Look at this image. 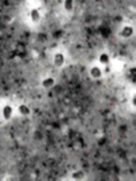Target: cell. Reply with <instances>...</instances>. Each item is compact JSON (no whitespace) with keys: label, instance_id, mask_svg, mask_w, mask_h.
<instances>
[{"label":"cell","instance_id":"cell-1","mask_svg":"<svg viewBox=\"0 0 136 181\" xmlns=\"http://www.w3.org/2000/svg\"><path fill=\"white\" fill-rule=\"evenodd\" d=\"M53 62H54V65H56V67H62L63 63H64V56L61 52L56 53V55H54Z\"/></svg>","mask_w":136,"mask_h":181},{"label":"cell","instance_id":"cell-2","mask_svg":"<svg viewBox=\"0 0 136 181\" xmlns=\"http://www.w3.org/2000/svg\"><path fill=\"white\" fill-rule=\"evenodd\" d=\"M11 115H12V107L8 104V106H5L3 108V117H4L5 120H9L11 118Z\"/></svg>","mask_w":136,"mask_h":181},{"label":"cell","instance_id":"cell-3","mask_svg":"<svg viewBox=\"0 0 136 181\" xmlns=\"http://www.w3.org/2000/svg\"><path fill=\"white\" fill-rule=\"evenodd\" d=\"M17 109H19V113L21 114V115H24V117H27V115H30V113H31L30 108L27 107L26 104H20Z\"/></svg>","mask_w":136,"mask_h":181},{"label":"cell","instance_id":"cell-4","mask_svg":"<svg viewBox=\"0 0 136 181\" xmlns=\"http://www.w3.org/2000/svg\"><path fill=\"white\" fill-rule=\"evenodd\" d=\"M53 85H54V80L52 78V77H48V78H45L43 81H42V87L43 88H51V87H53Z\"/></svg>","mask_w":136,"mask_h":181},{"label":"cell","instance_id":"cell-5","mask_svg":"<svg viewBox=\"0 0 136 181\" xmlns=\"http://www.w3.org/2000/svg\"><path fill=\"white\" fill-rule=\"evenodd\" d=\"M89 72H90V76L93 78H99L101 76V69L99 67H92Z\"/></svg>","mask_w":136,"mask_h":181},{"label":"cell","instance_id":"cell-6","mask_svg":"<svg viewBox=\"0 0 136 181\" xmlns=\"http://www.w3.org/2000/svg\"><path fill=\"white\" fill-rule=\"evenodd\" d=\"M30 18H31V20H33L35 23H37V21H40V12H38V10H36V9H33V10H31L30 11Z\"/></svg>","mask_w":136,"mask_h":181},{"label":"cell","instance_id":"cell-7","mask_svg":"<svg viewBox=\"0 0 136 181\" xmlns=\"http://www.w3.org/2000/svg\"><path fill=\"white\" fill-rule=\"evenodd\" d=\"M84 171H82V170H78L76 172H73L72 174V179L73 180H83L84 179Z\"/></svg>","mask_w":136,"mask_h":181},{"label":"cell","instance_id":"cell-8","mask_svg":"<svg viewBox=\"0 0 136 181\" xmlns=\"http://www.w3.org/2000/svg\"><path fill=\"white\" fill-rule=\"evenodd\" d=\"M132 34V29L130 26H126V27H124V30H122V32H121V35L124 37H129L130 36V35Z\"/></svg>","mask_w":136,"mask_h":181},{"label":"cell","instance_id":"cell-9","mask_svg":"<svg viewBox=\"0 0 136 181\" xmlns=\"http://www.w3.org/2000/svg\"><path fill=\"white\" fill-rule=\"evenodd\" d=\"M64 9L67 11L73 10V0H64Z\"/></svg>","mask_w":136,"mask_h":181},{"label":"cell","instance_id":"cell-10","mask_svg":"<svg viewBox=\"0 0 136 181\" xmlns=\"http://www.w3.org/2000/svg\"><path fill=\"white\" fill-rule=\"evenodd\" d=\"M100 62L101 63H108L109 62V56L106 53H101L100 55Z\"/></svg>","mask_w":136,"mask_h":181}]
</instances>
